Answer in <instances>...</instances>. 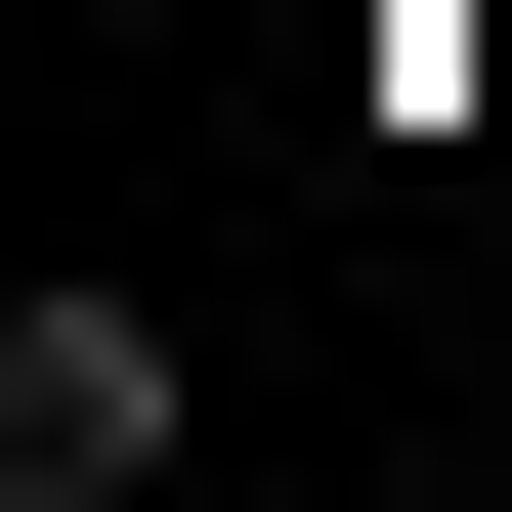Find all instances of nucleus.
Instances as JSON below:
<instances>
[{"label":"nucleus","mask_w":512,"mask_h":512,"mask_svg":"<svg viewBox=\"0 0 512 512\" xmlns=\"http://www.w3.org/2000/svg\"><path fill=\"white\" fill-rule=\"evenodd\" d=\"M0 470H43V512H128V470H171V342H128V299H43V342H0Z\"/></svg>","instance_id":"nucleus-1"}]
</instances>
